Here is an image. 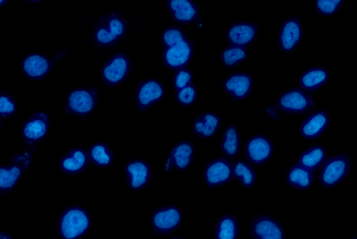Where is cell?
<instances>
[{
  "label": "cell",
  "instance_id": "obj_1",
  "mask_svg": "<svg viewBox=\"0 0 357 239\" xmlns=\"http://www.w3.org/2000/svg\"><path fill=\"white\" fill-rule=\"evenodd\" d=\"M131 22L121 10L101 15L90 22L87 35L91 43L101 48L122 43L129 35Z\"/></svg>",
  "mask_w": 357,
  "mask_h": 239
},
{
  "label": "cell",
  "instance_id": "obj_2",
  "mask_svg": "<svg viewBox=\"0 0 357 239\" xmlns=\"http://www.w3.org/2000/svg\"><path fill=\"white\" fill-rule=\"evenodd\" d=\"M91 226L90 213L82 205L66 206L56 220V230L61 239H82Z\"/></svg>",
  "mask_w": 357,
  "mask_h": 239
},
{
  "label": "cell",
  "instance_id": "obj_3",
  "mask_svg": "<svg viewBox=\"0 0 357 239\" xmlns=\"http://www.w3.org/2000/svg\"><path fill=\"white\" fill-rule=\"evenodd\" d=\"M315 107V102L311 93H307L300 87H292L283 91L278 97L276 103L266 108L267 115L279 120V114L293 116L303 114Z\"/></svg>",
  "mask_w": 357,
  "mask_h": 239
},
{
  "label": "cell",
  "instance_id": "obj_4",
  "mask_svg": "<svg viewBox=\"0 0 357 239\" xmlns=\"http://www.w3.org/2000/svg\"><path fill=\"white\" fill-rule=\"evenodd\" d=\"M353 163V158L347 152L330 156L320 167L321 185L326 188L337 187L348 176Z\"/></svg>",
  "mask_w": 357,
  "mask_h": 239
},
{
  "label": "cell",
  "instance_id": "obj_5",
  "mask_svg": "<svg viewBox=\"0 0 357 239\" xmlns=\"http://www.w3.org/2000/svg\"><path fill=\"white\" fill-rule=\"evenodd\" d=\"M132 68L130 59L124 50L114 52L102 66V84L107 88L120 84L130 76Z\"/></svg>",
  "mask_w": 357,
  "mask_h": 239
},
{
  "label": "cell",
  "instance_id": "obj_6",
  "mask_svg": "<svg viewBox=\"0 0 357 239\" xmlns=\"http://www.w3.org/2000/svg\"><path fill=\"white\" fill-rule=\"evenodd\" d=\"M31 155L30 151L14 154L10 163L1 166L0 169V192L1 196L16 187L30 167Z\"/></svg>",
  "mask_w": 357,
  "mask_h": 239
},
{
  "label": "cell",
  "instance_id": "obj_7",
  "mask_svg": "<svg viewBox=\"0 0 357 239\" xmlns=\"http://www.w3.org/2000/svg\"><path fill=\"white\" fill-rule=\"evenodd\" d=\"M98 93L94 88H77L67 95L65 112L68 115L85 118L96 108Z\"/></svg>",
  "mask_w": 357,
  "mask_h": 239
},
{
  "label": "cell",
  "instance_id": "obj_8",
  "mask_svg": "<svg viewBox=\"0 0 357 239\" xmlns=\"http://www.w3.org/2000/svg\"><path fill=\"white\" fill-rule=\"evenodd\" d=\"M183 218V211L178 206H160L152 213L150 222L152 231L158 236L169 235L180 226Z\"/></svg>",
  "mask_w": 357,
  "mask_h": 239
},
{
  "label": "cell",
  "instance_id": "obj_9",
  "mask_svg": "<svg viewBox=\"0 0 357 239\" xmlns=\"http://www.w3.org/2000/svg\"><path fill=\"white\" fill-rule=\"evenodd\" d=\"M248 232L250 239H285L282 224L266 213H257L250 217Z\"/></svg>",
  "mask_w": 357,
  "mask_h": 239
},
{
  "label": "cell",
  "instance_id": "obj_10",
  "mask_svg": "<svg viewBox=\"0 0 357 239\" xmlns=\"http://www.w3.org/2000/svg\"><path fill=\"white\" fill-rule=\"evenodd\" d=\"M165 94L162 83L158 79L149 78L136 84L135 102L139 111L144 112L160 103Z\"/></svg>",
  "mask_w": 357,
  "mask_h": 239
},
{
  "label": "cell",
  "instance_id": "obj_11",
  "mask_svg": "<svg viewBox=\"0 0 357 239\" xmlns=\"http://www.w3.org/2000/svg\"><path fill=\"white\" fill-rule=\"evenodd\" d=\"M50 129L49 115L44 111H38L30 115L21 127L20 132L24 144L33 146L43 141Z\"/></svg>",
  "mask_w": 357,
  "mask_h": 239
},
{
  "label": "cell",
  "instance_id": "obj_12",
  "mask_svg": "<svg viewBox=\"0 0 357 239\" xmlns=\"http://www.w3.org/2000/svg\"><path fill=\"white\" fill-rule=\"evenodd\" d=\"M231 162L227 158L218 157L210 161L202 171L206 185L211 189L223 187L232 179Z\"/></svg>",
  "mask_w": 357,
  "mask_h": 239
},
{
  "label": "cell",
  "instance_id": "obj_13",
  "mask_svg": "<svg viewBox=\"0 0 357 239\" xmlns=\"http://www.w3.org/2000/svg\"><path fill=\"white\" fill-rule=\"evenodd\" d=\"M273 153V144L264 134H253L245 144L244 155L251 164L261 166L266 164L272 158Z\"/></svg>",
  "mask_w": 357,
  "mask_h": 239
},
{
  "label": "cell",
  "instance_id": "obj_14",
  "mask_svg": "<svg viewBox=\"0 0 357 239\" xmlns=\"http://www.w3.org/2000/svg\"><path fill=\"white\" fill-rule=\"evenodd\" d=\"M331 121L328 111L322 109H316L303 118L298 134L304 140H317L326 133Z\"/></svg>",
  "mask_w": 357,
  "mask_h": 239
},
{
  "label": "cell",
  "instance_id": "obj_15",
  "mask_svg": "<svg viewBox=\"0 0 357 239\" xmlns=\"http://www.w3.org/2000/svg\"><path fill=\"white\" fill-rule=\"evenodd\" d=\"M193 53L194 43L187 38L172 47L162 48V63L169 70L176 71L187 68L192 59Z\"/></svg>",
  "mask_w": 357,
  "mask_h": 239
},
{
  "label": "cell",
  "instance_id": "obj_16",
  "mask_svg": "<svg viewBox=\"0 0 357 239\" xmlns=\"http://www.w3.org/2000/svg\"><path fill=\"white\" fill-rule=\"evenodd\" d=\"M195 154V142L192 139L178 141L169 151L163 169L165 171H185L192 165Z\"/></svg>",
  "mask_w": 357,
  "mask_h": 239
},
{
  "label": "cell",
  "instance_id": "obj_17",
  "mask_svg": "<svg viewBox=\"0 0 357 239\" xmlns=\"http://www.w3.org/2000/svg\"><path fill=\"white\" fill-rule=\"evenodd\" d=\"M304 29L300 17L295 15L285 20L280 25L278 33V43L280 49L286 53L295 50L303 40Z\"/></svg>",
  "mask_w": 357,
  "mask_h": 239
},
{
  "label": "cell",
  "instance_id": "obj_18",
  "mask_svg": "<svg viewBox=\"0 0 357 239\" xmlns=\"http://www.w3.org/2000/svg\"><path fill=\"white\" fill-rule=\"evenodd\" d=\"M63 55L64 54L60 52L56 57L50 59L40 54H32L24 59L21 63V69L29 79L40 80L51 72Z\"/></svg>",
  "mask_w": 357,
  "mask_h": 239
},
{
  "label": "cell",
  "instance_id": "obj_19",
  "mask_svg": "<svg viewBox=\"0 0 357 239\" xmlns=\"http://www.w3.org/2000/svg\"><path fill=\"white\" fill-rule=\"evenodd\" d=\"M127 185L133 191L144 189L153 176V170L150 164L141 159L128 161L123 167Z\"/></svg>",
  "mask_w": 357,
  "mask_h": 239
},
{
  "label": "cell",
  "instance_id": "obj_20",
  "mask_svg": "<svg viewBox=\"0 0 357 239\" xmlns=\"http://www.w3.org/2000/svg\"><path fill=\"white\" fill-rule=\"evenodd\" d=\"M253 86L252 77L244 71H235L222 81V89L234 100H244L250 95Z\"/></svg>",
  "mask_w": 357,
  "mask_h": 239
},
{
  "label": "cell",
  "instance_id": "obj_21",
  "mask_svg": "<svg viewBox=\"0 0 357 239\" xmlns=\"http://www.w3.org/2000/svg\"><path fill=\"white\" fill-rule=\"evenodd\" d=\"M89 164L87 151L82 147L69 148L58 161L59 171L68 176H76L84 171Z\"/></svg>",
  "mask_w": 357,
  "mask_h": 239
},
{
  "label": "cell",
  "instance_id": "obj_22",
  "mask_svg": "<svg viewBox=\"0 0 357 239\" xmlns=\"http://www.w3.org/2000/svg\"><path fill=\"white\" fill-rule=\"evenodd\" d=\"M166 7L169 16L175 22L187 24L201 20L199 6L194 1H167Z\"/></svg>",
  "mask_w": 357,
  "mask_h": 239
},
{
  "label": "cell",
  "instance_id": "obj_23",
  "mask_svg": "<svg viewBox=\"0 0 357 239\" xmlns=\"http://www.w3.org/2000/svg\"><path fill=\"white\" fill-rule=\"evenodd\" d=\"M258 25L255 22L238 21L231 24L226 32L230 45L247 47L257 36Z\"/></svg>",
  "mask_w": 357,
  "mask_h": 239
},
{
  "label": "cell",
  "instance_id": "obj_24",
  "mask_svg": "<svg viewBox=\"0 0 357 239\" xmlns=\"http://www.w3.org/2000/svg\"><path fill=\"white\" fill-rule=\"evenodd\" d=\"M331 77V73L322 65H314L303 70L298 78V87L307 93L317 91L324 86Z\"/></svg>",
  "mask_w": 357,
  "mask_h": 239
},
{
  "label": "cell",
  "instance_id": "obj_25",
  "mask_svg": "<svg viewBox=\"0 0 357 239\" xmlns=\"http://www.w3.org/2000/svg\"><path fill=\"white\" fill-rule=\"evenodd\" d=\"M221 118L213 111H206L193 121L192 131L199 139H208L218 133L221 125Z\"/></svg>",
  "mask_w": 357,
  "mask_h": 239
},
{
  "label": "cell",
  "instance_id": "obj_26",
  "mask_svg": "<svg viewBox=\"0 0 357 239\" xmlns=\"http://www.w3.org/2000/svg\"><path fill=\"white\" fill-rule=\"evenodd\" d=\"M326 146L321 144H312L303 150L295 162L307 169L315 171L327 160Z\"/></svg>",
  "mask_w": 357,
  "mask_h": 239
},
{
  "label": "cell",
  "instance_id": "obj_27",
  "mask_svg": "<svg viewBox=\"0 0 357 239\" xmlns=\"http://www.w3.org/2000/svg\"><path fill=\"white\" fill-rule=\"evenodd\" d=\"M285 178L291 188L299 191L309 190L315 180L314 171L304 168L296 162L288 169Z\"/></svg>",
  "mask_w": 357,
  "mask_h": 239
},
{
  "label": "cell",
  "instance_id": "obj_28",
  "mask_svg": "<svg viewBox=\"0 0 357 239\" xmlns=\"http://www.w3.org/2000/svg\"><path fill=\"white\" fill-rule=\"evenodd\" d=\"M241 138L238 130L229 124L222 132L220 139V151L225 158H233L240 152Z\"/></svg>",
  "mask_w": 357,
  "mask_h": 239
},
{
  "label": "cell",
  "instance_id": "obj_29",
  "mask_svg": "<svg viewBox=\"0 0 357 239\" xmlns=\"http://www.w3.org/2000/svg\"><path fill=\"white\" fill-rule=\"evenodd\" d=\"M239 223L232 213L221 215L215 225L214 239H238Z\"/></svg>",
  "mask_w": 357,
  "mask_h": 239
},
{
  "label": "cell",
  "instance_id": "obj_30",
  "mask_svg": "<svg viewBox=\"0 0 357 239\" xmlns=\"http://www.w3.org/2000/svg\"><path fill=\"white\" fill-rule=\"evenodd\" d=\"M89 164L98 168L109 167L114 160V153L110 146L104 142L96 141L86 151Z\"/></svg>",
  "mask_w": 357,
  "mask_h": 239
},
{
  "label": "cell",
  "instance_id": "obj_31",
  "mask_svg": "<svg viewBox=\"0 0 357 239\" xmlns=\"http://www.w3.org/2000/svg\"><path fill=\"white\" fill-rule=\"evenodd\" d=\"M232 176L243 188L251 189L257 182V174L248 162L237 160L231 164Z\"/></svg>",
  "mask_w": 357,
  "mask_h": 239
},
{
  "label": "cell",
  "instance_id": "obj_32",
  "mask_svg": "<svg viewBox=\"0 0 357 239\" xmlns=\"http://www.w3.org/2000/svg\"><path fill=\"white\" fill-rule=\"evenodd\" d=\"M248 57L247 47L229 45L223 48L220 55L222 63L228 68H235L243 63Z\"/></svg>",
  "mask_w": 357,
  "mask_h": 239
},
{
  "label": "cell",
  "instance_id": "obj_33",
  "mask_svg": "<svg viewBox=\"0 0 357 239\" xmlns=\"http://www.w3.org/2000/svg\"><path fill=\"white\" fill-rule=\"evenodd\" d=\"M187 38L185 31L181 28L170 25L163 29L160 36V43L162 48L169 47L184 40Z\"/></svg>",
  "mask_w": 357,
  "mask_h": 239
},
{
  "label": "cell",
  "instance_id": "obj_34",
  "mask_svg": "<svg viewBox=\"0 0 357 239\" xmlns=\"http://www.w3.org/2000/svg\"><path fill=\"white\" fill-rule=\"evenodd\" d=\"M344 3L343 0H316L314 6L319 15L333 17L338 13Z\"/></svg>",
  "mask_w": 357,
  "mask_h": 239
},
{
  "label": "cell",
  "instance_id": "obj_35",
  "mask_svg": "<svg viewBox=\"0 0 357 239\" xmlns=\"http://www.w3.org/2000/svg\"><path fill=\"white\" fill-rule=\"evenodd\" d=\"M17 109V102L12 93L4 91L1 93L0 116L2 122L13 116Z\"/></svg>",
  "mask_w": 357,
  "mask_h": 239
},
{
  "label": "cell",
  "instance_id": "obj_36",
  "mask_svg": "<svg viewBox=\"0 0 357 239\" xmlns=\"http://www.w3.org/2000/svg\"><path fill=\"white\" fill-rule=\"evenodd\" d=\"M197 88L192 82L175 92L176 102L183 107L192 106L197 100Z\"/></svg>",
  "mask_w": 357,
  "mask_h": 239
},
{
  "label": "cell",
  "instance_id": "obj_37",
  "mask_svg": "<svg viewBox=\"0 0 357 239\" xmlns=\"http://www.w3.org/2000/svg\"><path fill=\"white\" fill-rule=\"evenodd\" d=\"M192 77L193 74L188 68L176 70L172 78V87L174 92L181 90L188 84L191 83Z\"/></svg>",
  "mask_w": 357,
  "mask_h": 239
},
{
  "label": "cell",
  "instance_id": "obj_38",
  "mask_svg": "<svg viewBox=\"0 0 357 239\" xmlns=\"http://www.w3.org/2000/svg\"><path fill=\"white\" fill-rule=\"evenodd\" d=\"M0 239H13L9 233L1 231L0 233Z\"/></svg>",
  "mask_w": 357,
  "mask_h": 239
},
{
  "label": "cell",
  "instance_id": "obj_39",
  "mask_svg": "<svg viewBox=\"0 0 357 239\" xmlns=\"http://www.w3.org/2000/svg\"><path fill=\"white\" fill-rule=\"evenodd\" d=\"M167 239H183V238L181 236H174V237L168 238Z\"/></svg>",
  "mask_w": 357,
  "mask_h": 239
},
{
  "label": "cell",
  "instance_id": "obj_40",
  "mask_svg": "<svg viewBox=\"0 0 357 239\" xmlns=\"http://www.w3.org/2000/svg\"><path fill=\"white\" fill-rule=\"evenodd\" d=\"M347 239H357V236H351V237L348 238Z\"/></svg>",
  "mask_w": 357,
  "mask_h": 239
}]
</instances>
